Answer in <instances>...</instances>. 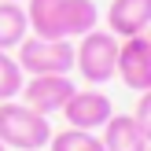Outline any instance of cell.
Listing matches in <instances>:
<instances>
[{
  "label": "cell",
  "mask_w": 151,
  "mask_h": 151,
  "mask_svg": "<svg viewBox=\"0 0 151 151\" xmlns=\"http://www.w3.org/2000/svg\"><path fill=\"white\" fill-rule=\"evenodd\" d=\"M133 118H137L140 133H144L147 144H151V88H147V92H140V103H137V111H133Z\"/></svg>",
  "instance_id": "obj_14"
},
{
  "label": "cell",
  "mask_w": 151,
  "mask_h": 151,
  "mask_svg": "<svg viewBox=\"0 0 151 151\" xmlns=\"http://www.w3.org/2000/svg\"><path fill=\"white\" fill-rule=\"evenodd\" d=\"M63 114H66V125L96 133V129L107 125V118L114 114V107H111V96H103L100 88L92 85V88H78V92L66 100Z\"/></svg>",
  "instance_id": "obj_6"
},
{
  "label": "cell",
  "mask_w": 151,
  "mask_h": 151,
  "mask_svg": "<svg viewBox=\"0 0 151 151\" xmlns=\"http://www.w3.org/2000/svg\"><path fill=\"white\" fill-rule=\"evenodd\" d=\"M107 29L114 37H140L151 29V0H111Z\"/></svg>",
  "instance_id": "obj_7"
},
{
  "label": "cell",
  "mask_w": 151,
  "mask_h": 151,
  "mask_svg": "<svg viewBox=\"0 0 151 151\" xmlns=\"http://www.w3.org/2000/svg\"><path fill=\"white\" fill-rule=\"evenodd\" d=\"M147 151H151V144H147Z\"/></svg>",
  "instance_id": "obj_18"
},
{
  "label": "cell",
  "mask_w": 151,
  "mask_h": 151,
  "mask_svg": "<svg viewBox=\"0 0 151 151\" xmlns=\"http://www.w3.org/2000/svg\"><path fill=\"white\" fill-rule=\"evenodd\" d=\"M118 37L111 29H88L81 37V44L74 48V66L78 74L88 81V85H103V81L114 78V66H118Z\"/></svg>",
  "instance_id": "obj_2"
},
{
  "label": "cell",
  "mask_w": 151,
  "mask_h": 151,
  "mask_svg": "<svg viewBox=\"0 0 151 151\" xmlns=\"http://www.w3.org/2000/svg\"><path fill=\"white\" fill-rule=\"evenodd\" d=\"M0 151H7V144H4V140H0Z\"/></svg>",
  "instance_id": "obj_15"
},
{
  "label": "cell",
  "mask_w": 151,
  "mask_h": 151,
  "mask_svg": "<svg viewBox=\"0 0 151 151\" xmlns=\"http://www.w3.org/2000/svg\"><path fill=\"white\" fill-rule=\"evenodd\" d=\"M48 151H103V140L88 129H63V133H52Z\"/></svg>",
  "instance_id": "obj_12"
},
{
  "label": "cell",
  "mask_w": 151,
  "mask_h": 151,
  "mask_svg": "<svg viewBox=\"0 0 151 151\" xmlns=\"http://www.w3.org/2000/svg\"><path fill=\"white\" fill-rule=\"evenodd\" d=\"M22 81H26V74H22L19 59H15L11 52H0V103L15 100V96L22 92Z\"/></svg>",
  "instance_id": "obj_13"
},
{
  "label": "cell",
  "mask_w": 151,
  "mask_h": 151,
  "mask_svg": "<svg viewBox=\"0 0 151 151\" xmlns=\"http://www.w3.org/2000/svg\"><path fill=\"white\" fill-rule=\"evenodd\" d=\"M114 78H122V85L133 88V92H147L151 88V41H147V33L122 37Z\"/></svg>",
  "instance_id": "obj_5"
},
{
  "label": "cell",
  "mask_w": 151,
  "mask_h": 151,
  "mask_svg": "<svg viewBox=\"0 0 151 151\" xmlns=\"http://www.w3.org/2000/svg\"><path fill=\"white\" fill-rule=\"evenodd\" d=\"M100 140H103V151H147V137L140 133L133 114H111Z\"/></svg>",
  "instance_id": "obj_8"
},
{
  "label": "cell",
  "mask_w": 151,
  "mask_h": 151,
  "mask_svg": "<svg viewBox=\"0 0 151 151\" xmlns=\"http://www.w3.org/2000/svg\"><path fill=\"white\" fill-rule=\"evenodd\" d=\"M147 41H151V33H147Z\"/></svg>",
  "instance_id": "obj_17"
},
{
  "label": "cell",
  "mask_w": 151,
  "mask_h": 151,
  "mask_svg": "<svg viewBox=\"0 0 151 151\" xmlns=\"http://www.w3.org/2000/svg\"><path fill=\"white\" fill-rule=\"evenodd\" d=\"M100 22V7L96 0H63V37H85Z\"/></svg>",
  "instance_id": "obj_11"
},
{
  "label": "cell",
  "mask_w": 151,
  "mask_h": 151,
  "mask_svg": "<svg viewBox=\"0 0 151 151\" xmlns=\"http://www.w3.org/2000/svg\"><path fill=\"white\" fill-rule=\"evenodd\" d=\"M15 4H22V0H15Z\"/></svg>",
  "instance_id": "obj_16"
},
{
  "label": "cell",
  "mask_w": 151,
  "mask_h": 151,
  "mask_svg": "<svg viewBox=\"0 0 151 151\" xmlns=\"http://www.w3.org/2000/svg\"><path fill=\"white\" fill-rule=\"evenodd\" d=\"M19 66L22 74H70L74 70V44L70 41H52V37H26L19 44Z\"/></svg>",
  "instance_id": "obj_3"
},
{
  "label": "cell",
  "mask_w": 151,
  "mask_h": 151,
  "mask_svg": "<svg viewBox=\"0 0 151 151\" xmlns=\"http://www.w3.org/2000/svg\"><path fill=\"white\" fill-rule=\"evenodd\" d=\"M26 19L33 37H52V41H66L63 37V0H22Z\"/></svg>",
  "instance_id": "obj_9"
},
{
  "label": "cell",
  "mask_w": 151,
  "mask_h": 151,
  "mask_svg": "<svg viewBox=\"0 0 151 151\" xmlns=\"http://www.w3.org/2000/svg\"><path fill=\"white\" fill-rule=\"evenodd\" d=\"M26 37H29L26 7H22V4H15V0H0V52L19 48Z\"/></svg>",
  "instance_id": "obj_10"
},
{
  "label": "cell",
  "mask_w": 151,
  "mask_h": 151,
  "mask_svg": "<svg viewBox=\"0 0 151 151\" xmlns=\"http://www.w3.org/2000/svg\"><path fill=\"white\" fill-rule=\"evenodd\" d=\"M78 92V85L70 81V74H33L29 81H22V103L37 111V114H55L66 107V100Z\"/></svg>",
  "instance_id": "obj_4"
},
{
  "label": "cell",
  "mask_w": 151,
  "mask_h": 151,
  "mask_svg": "<svg viewBox=\"0 0 151 151\" xmlns=\"http://www.w3.org/2000/svg\"><path fill=\"white\" fill-rule=\"evenodd\" d=\"M0 140L15 151H44L52 140L48 114H37L29 103H0Z\"/></svg>",
  "instance_id": "obj_1"
}]
</instances>
